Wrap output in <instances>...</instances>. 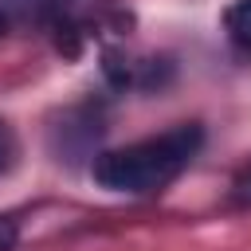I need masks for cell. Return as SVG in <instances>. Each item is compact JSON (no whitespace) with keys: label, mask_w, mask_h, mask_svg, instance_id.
<instances>
[{"label":"cell","mask_w":251,"mask_h":251,"mask_svg":"<svg viewBox=\"0 0 251 251\" xmlns=\"http://www.w3.org/2000/svg\"><path fill=\"white\" fill-rule=\"evenodd\" d=\"M8 31V12H4V4H0V35Z\"/></svg>","instance_id":"obj_6"},{"label":"cell","mask_w":251,"mask_h":251,"mask_svg":"<svg viewBox=\"0 0 251 251\" xmlns=\"http://www.w3.org/2000/svg\"><path fill=\"white\" fill-rule=\"evenodd\" d=\"M235 196H239V200H247V204H251V169H247V173H243V176H239V180H235Z\"/></svg>","instance_id":"obj_5"},{"label":"cell","mask_w":251,"mask_h":251,"mask_svg":"<svg viewBox=\"0 0 251 251\" xmlns=\"http://www.w3.org/2000/svg\"><path fill=\"white\" fill-rule=\"evenodd\" d=\"M16 243V224L12 220H0V251H8Z\"/></svg>","instance_id":"obj_4"},{"label":"cell","mask_w":251,"mask_h":251,"mask_svg":"<svg viewBox=\"0 0 251 251\" xmlns=\"http://www.w3.org/2000/svg\"><path fill=\"white\" fill-rule=\"evenodd\" d=\"M16 165V133H12V126L0 118V173H8Z\"/></svg>","instance_id":"obj_3"},{"label":"cell","mask_w":251,"mask_h":251,"mask_svg":"<svg viewBox=\"0 0 251 251\" xmlns=\"http://www.w3.org/2000/svg\"><path fill=\"white\" fill-rule=\"evenodd\" d=\"M196 149H200V126H176V129H165L157 137L102 153L94 161V180L110 192L145 196V192L173 184L188 169Z\"/></svg>","instance_id":"obj_1"},{"label":"cell","mask_w":251,"mask_h":251,"mask_svg":"<svg viewBox=\"0 0 251 251\" xmlns=\"http://www.w3.org/2000/svg\"><path fill=\"white\" fill-rule=\"evenodd\" d=\"M224 27H227L231 43H235L239 51H247V55H251V0L231 4V8H227V16H224Z\"/></svg>","instance_id":"obj_2"}]
</instances>
